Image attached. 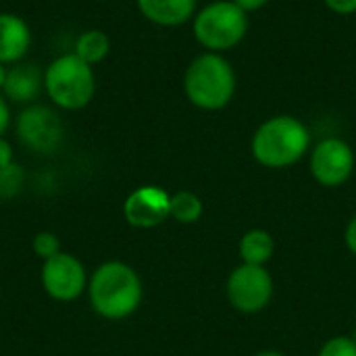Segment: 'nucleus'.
I'll return each mask as SVG.
<instances>
[{"label":"nucleus","instance_id":"obj_1","mask_svg":"<svg viewBox=\"0 0 356 356\" xmlns=\"http://www.w3.org/2000/svg\"><path fill=\"white\" fill-rule=\"evenodd\" d=\"M86 294L98 317L106 321H123L140 309L144 286L131 265L123 261H106L90 273Z\"/></svg>","mask_w":356,"mask_h":356},{"label":"nucleus","instance_id":"obj_2","mask_svg":"<svg viewBox=\"0 0 356 356\" xmlns=\"http://www.w3.org/2000/svg\"><path fill=\"white\" fill-rule=\"evenodd\" d=\"M311 146L307 125L290 115L267 119L252 136V156L269 169H286L296 165Z\"/></svg>","mask_w":356,"mask_h":356},{"label":"nucleus","instance_id":"obj_3","mask_svg":"<svg viewBox=\"0 0 356 356\" xmlns=\"http://www.w3.org/2000/svg\"><path fill=\"white\" fill-rule=\"evenodd\" d=\"M44 92L58 111H81L96 96L94 67L81 60L73 50L48 63L44 69Z\"/></svg>","mask_w":356,"mask_h":356},{"label":"nucleus","instance_id":"obj_4","mask_svg":"<svg viewBox=\"0 0 356 356\" xmlns=\"http://www.w3.org/2000/svg\"><path fill=\"white\" fill-rule=\"evenodd\" d=\"M186 98L202 111H219L236 92V73L219 52L196 56L184 73Z\"/></svg>","mask_w":356,"mask_h":356},{"label":"nucleus","instance_id":"obj_5","mask_svg":"<svg viewBox=\"0 0 356 356\" xmlns=\"http://www.w3.org/2000/svg\"><path fill=\"white\" fill-rule=\"evenodd\" d=\"M192 29L198 44L209 52H223L244 40L248 31V19L234 0H219L204 6L194 17Z\"/></svg>","mask_w":356,"mask_h":356},{"label":"nucleus","instance_id":"obj_6","mask_svg":"<svg viewBox=\"0 0 356 356\" xmlns=\"http://www.w3.org/2000/svg\"><path fill=\"white\" fill-rule=\"evenodd\" d=\"M15 134L19 142L35 154H52L65 142V125L54 106L27 104L15 119Z\"/></svg>","mask_w":356,"mask_h":356},{"label":"nucleus","instance_id":"obj_7","mask_svg":"<svg viewBox=\"0 0 356 356\" xmlns=\"http://www.w3.org/2000/svg\"><path fill=\"white\" fill-rule=\"evenodd\" d=\"M90 273L81 259L71 252H58L56 257L42 261L40 284L48 298L54 302H75L88 292Z\"/></svg>","mask_w":356,"mask_h":356},{"label":"nucleus","instance_id":"obj_8","mask_svg":"<svg viewBox=\"0 0 356 356\" xmlns=\"http://www.w3.org/2000/svg\"><path fill=\"white\" fill-rule=\"evenodd\" d=\"M229 305L246 315L263 311L273 298V277L265 267L242 263L227 277Z\"/></svg>","mask_w":356,"mask_h":356},{"label":"nucleus","instance_id":"obj_9","mask_svg":"<svg viewBox=\"0 0 356 356\" xmlns=\"http://www.w3.org/2000/svg\"><path fill=\"white\" fill-rule=\"evenodd\" d=\"M355 171V152L350 144L340 138L321 140L311 152V173L313 177L325 186L336 188L350 179Z\"/></svg>","mask_w":356,"mask_h":356},{"label":"nucleus","instance_id":"obj_10","mask_svg":"<svg viewBox=\"0 0 356 356\" xmlns=\"http://www.w3.org/2000/svg\"><path fill=\"white\" fill-rule=\"evenodd\" d=\"M171 194L159 186H140L127 194L123 217L136 229H152L169 219Z\"/></svg>","mask_w":356,"mask_h":356},{"label":"nucleus","instance_id":"obj_11","mask_svg":"<svg viewBox=\"0 0 356 356\" xmlns=\"http://www.w3.org/2000/svg\"><path fill=\"white\" fill-rule=\"evenodd\" d=\"M44 90V71L35 63L21 60L10 65L6 71V81L2 88V96L15 104H33L40 92Z\"/></svg>","mask_w":356,"mask_h":356},{"label":"nucleus","instance_id":"obj_12","mask_svg":"<svg viewBox=\"0 0 356 356\" xmlns=\"http://www.w3.org/2000/svg\"><path fill=\"white\" fill-rule=\"evenodd\" d=\"M31 27L15 13H0V63L10 67L21 63L31 48Z\"/></svg>","mask_w":356,"mask_h":356},{"label":"nucleus","instance_id":"obj_13","mask_svg":"<svg viewBox=\"0 0 356 356\" xmlns=\"http://www.w3.org/2000/svg\"><path fill=\"white\" fill-rule=\"evenodd\" d=\"M144 19L161 27H177L194 17L196 0H136Z\"/></svg>","mask_w":356,"mask_h":356},{"label":"nucleus","instance_id":"obj_14","mask_svg":"<svg viewBox=\"0 0 356 356\" xmlns=\"http://www.w3.org/2000/svg\"><path fill=\"white\" fill-rule=\"evenodd\" d=\"M275 252L273 236L265 229H250L240 240V257L246 265L265 267Z\"/></svg>","mask_w":356,"mask_h":356},{"label":"nucleus","instance_id":"obj_15","mask_svg":"<svg viewBox=\"0 0 356 356\" xmlns=\"http://www.w3.org/2000/svg\"><path fill=\"white\" fill-rule=\"evenodd\" d=\"M73 52L86 60L88 65H98L102 63L108 52H111V38L106 35V31L102 29H86L77 35L75 44H73Z\"/></svg>","mask_w":356,"mask_h":356},{"label":"nucleus","instance_id":"obj_16","mask_svg":"<svg viewBox=\"0 0 356 356\" xmlns=\"http://www.w3.org/2000/svg\"><path fill=\"white\" fill-rule=\"evenodd\" d=\"M202 211H204L202 200H200L194 192L181 190V192L171 194L169 217H171V219H175L177 223H181V225L196 223V221L202 217Z\"/></svg>","mask_w":356,"mask_h":356},{"label":"nucleus","instance_id":"obj_17","mask_svg":"<svg viewBox=\"0 0 356 356\" xmlns=\"http://www.w3.org/2000/svg\"><path fill=\"white\" fill-rule=\"evenodd\" d=\"M25 186V169L17 163L0 169V200H13Z\"/></svg>","mask_w":356,"mask_h":356},{"label":"nucleus","instance_id":"obj_18","mask_svg":"<svg viewBox=\"0 0 356 356\" xmlns=\"http://www.w3.org/2000/svg\"><path fill=\"white\" fill-rule=\"evenodd\" d=\"M31 250L40 261H48V259L56 257L58 252H63L60 238L52 232H40L31 240Z\"/></svg>","mask_w":356,"mask_h":356},{"label":"nucleus","instance_id":"obj_19","mask_svg":"<svg viewBox=\"0 0 356 356\" xmlns=\"http://www.w3.org/2000/svg\"><path fill=\"white\" fill-rule=\"evenodd\" d=\"M317 356H356V340L348 336H336L321 346Z\"/></svg>","mask_w":356,"mask_h":356},{"label":"nucleus","instance_id":"obj_20","mask_svg":"<svg viewBox=\"0 0 356 356\" xmlns=\"http://www.w3.org/2000/svg\"><path fill=\"white\" fill-rule=\"evenodd\" d=\"M13 125V111H10V102L0 94V138L6 136V131Z\"/></svg>","mask_w":356,"mask_h":356},{"label":"nucleus","instance_id":"obj_21","mask_svg":"<svg viewBox=\"0 0 356 356\" xmlns=\"http://www.w3.org/2000/svg\"><path fill=\"white\" fill-rule=\"evenodd\" d=\"M330 10L338 15H353L356 13V0H323Z\"/></svg>","mask_w":356,"mask_h":356},{"label":"nucleus","instance_id":"obj_22","mask_svg":"<svg viewBox=\"0 0 356 356\" xmlns=\"http://www.w3.org/2000/svg\"><path fill=\"white\" fill-rule=\"evenodd\" d=\"M15 163V148L6 138H0V169Z\"/></svg>","mask_w":356,"mask_h":356},{"label":"nucleus","instance_id":"obj_23","mask_svg":"<svg viewBox=\"0 0 356 356\" xmlns=\"http://www.w3.org/2000/svg\"><path fill=\"white\" fill-rule=\"evenodd\" d=\"M346 246L356 257V215L350 219V223L346 227Z\"/></svg>","mask_w":356,"mask_h":356},{"label":"nucleus","instance_id":"obj_24","mask_svg":"<svg viewBox=\"0 0 356 356\" xmlns=\"http://www.w3.org/2000/svg\"><path fill=\"white\" fill-rule=\"evenodd\" d=\"M244 13H252V10H259V8H263L269 0H234Z\"/></svg>","mask_w":356,"mask_h":356},{"label":"nucleus","instance_id":"obj_25","mask_svg":"<svg viewBox=\"0 0 356 356\" xmlns=\"http://www.w3.org/2000/svg\"><path fill=\"white\" fill-rule=\"evenodd\" d=\"M6 71H8V67L0 63V94H2V88H4V81H6Z\"/></svg>","mask_w":356,"mask_h":356},{"label":"nucleus","instance_id":"obj_26","mask_svg":"<svg viewBox=\"0 0 356 356\" xmlns=\"http://www.w3.org/2000/svg\"><path fill=\"white\" fill-rule=\"evenodd\" d=\"M254 356H286V355H282V353H277V350H261V353H257Z\"/></svg>","mask_w":356,"mask_h":356},{"label":"nucleus","instance_id":"obj_27","mask_svg":"<svg viewBox=\"0 0 356 356\" xmlns=\"http://www.w3.org/2000/svg\"><path fill=\"white\" fill-rule=\"evenodd\" d=\"M94 2H108V0H94Z\"/></svg>","mask_w":356,"mask_h":356}]
</instances>
